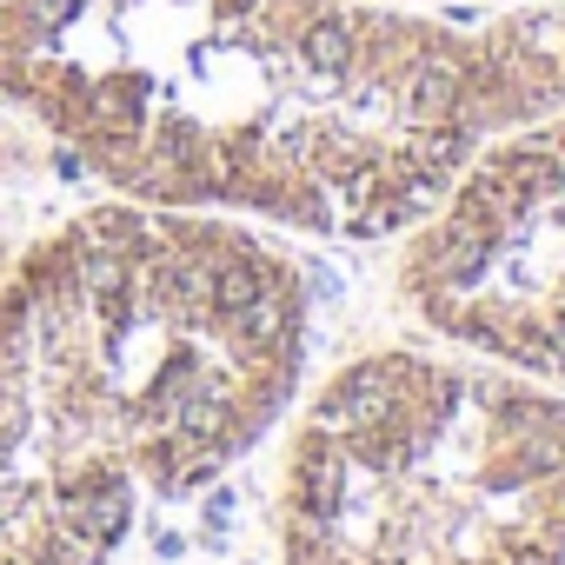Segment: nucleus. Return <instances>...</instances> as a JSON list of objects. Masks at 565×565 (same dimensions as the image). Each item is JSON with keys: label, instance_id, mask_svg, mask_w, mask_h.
Listing matches in <instances>:
<instances>
[{"label": "nucleus", "instance_id": "f257e3e1", "mask_svg": "<svg viewBox=\"0 0 565 565\" xmlns=\"http://www.w3.org/2000/svg\"><path fill=\"white\" fill-rule=\"evenodd\" d=\"M0 100L120 200L386 239L565 100V8L0 0Z\"/></svg>", "mask_w": 565, "mask_h": 565}, {"label": "nucleus", "instance_id": "f03ea898", "mask_svg": "<svg viewBox=\"0 0 565 565\" xmlns=\"http://www.w3.org/2000/svg\"><path fill=\"white\" fill-rule=\"evenodd\" d=\"M307 279L259 226L114 200L0 273V565H114L287 419Z\"/></svg>", "mask_w": 565, "mask_h": 565}, {"label": "nucleus", "instance_id": "7ed1b4c3", "mask_svg": "<svg viewBox=\"0 0 565 565\" xmlns=\"http://www.w3.org/2000/svg\"><path fill=\"white\" fill-rule=\"evenodd\" d=\"M279 565H565V393L466 347H366L279 452Z\"/></svg>", "mask_w": 565, "mask_h": 565}, {"label": "nucleus", "instance_id": "20e7f679", "mask_svg": "<svg viewBox=\"0 0 565 565\" xmlns=\"http://www.w3.org/2000/svg\"><path fill=\"white\" fill-rule=\"evenodd\" d=\"M393 287L433 340L565 386V100L446 180L406 226Z\"/></svg>", "mask_w": 565, "mask_h": 565}, {"label": "nucleus", "instance_id": "39448f33", "mask_svg": "<svg viewBox=\"0 0 565 565\" xmlns=\"http://www.w3.org/2000/svg\"><path fill=\"white\" fill-rule=\"evenodd\" d=\"M386 8H426V14H439V8H505V0H386Z\"/></svg>", "mask_w": 565, "mask_h": 565}, {"label": "nucleus", "instance_id": "423d86ee", "mask_svg": "<svg viewBox=\"0 0 565 565\" xmlns=\"http://www.w3.org/2000/svg\"><path fill=\"white\" fill-rule=\"evenodd\" d=\"M8 259H14V253H8V226H0V273H8Z\"/></svg>", "mask_w": 565, "mask_h": 565}]
</instances>
